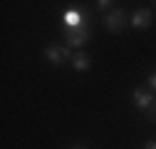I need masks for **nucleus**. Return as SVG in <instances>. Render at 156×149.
<instances>
[{"label": "nucleus", "instance_id": "2", "mask_svg": "<svg viewBox=\"0 0 156 149\" xmlns=\"http://www.w3.org/2000/svg\"><path fill=\"white\" fill-rule=\"evenodd\" d=\"M42 52H45V60H47L52 67H60L62 62H69V60H72V52H69L67 45H47Z\"/></svg>", "mask_w": 156, "mask_h": 149}, {"label": "nucleus", "instance_id": "9", "mask_svg": "<svg viewBox=\"0 0 156 149\" xmlns=\"http://www.w3.org/2000/svg\"><path fill=\"white\" fill-rule=\"evenodd\" d=\"M146 85H149V87H151V89L156 92V72H151V74H149V80H146Z\"/></svg>", "mask_w": 156, "mask_h": 149}, {"label": "nucleus", "instance_id": "1", "mask_svg": "<svg viewBox=\"0 0 156 149\" xmlns=\"http://www.w3.org/2000/svg\"><path fill=\"white\" fill-rule=\"evenodd\" d=\"M102 25H104V30L107 32H122L126 25H129V20H126V13L122 10V8H114L112 13H107L104 17H102Z\"/></svg>", "mask_w": 156, "mask_h": 149}, {"label": "nucleus", "instance_id": "12", "mask_svg": "<svg viewBox=\"0 0 156 149\" xmlns=\"http://www.w3.org/2000/svg\"><path fill=\"white\" fill-rule=\"evenodd\" d=\"M154 5H156V3H154Z\"/></svg>", "mask_w": 156, "mask_h": 149}, {"label": "nucleus", "instance_id": "8", "mask_svg": "<svg viewBox=\"0 0 156 149\" xmlns=\"http://www.w3.org/2000/svg\"><path fill=\"white\" fill-rule=\"evenodd\" d=\"M94 8L99 10V13H112L114 10V3H112V0H99V3H94Z\"/></svg>", "mask_w": 156, "mask_h": 149}, {"label": "nucleus", "instance_id": "7", "mask_svg": "<svg viewBox=\"0 0 156 149\" xmlns=\"http://www.w3.org/2000/svg\"><path fill=\"white\" fill-rule=\"evenodd\" d=\"M69 67H72L74 72H87V70L92 67V57H89L87 52H74L72 60H69Z\"/></svg>", "mask_w": 156, "mask_h": 149}, {"label": "nucleus", "instance_id": "11", "mask_svg": "<svg viewBox=\"0 0 156 149\" xmlns=\"http://www.w3.org/2000/svg\"><path fill=\"white\" fill-rule=\"evenodd\" d=\"M72 149H82V147H72Z\"/></svg>", "mask_w": 156, "mask_h": 149}, {"label": "nucleus", "instance_id": "6", "mask_svg": "<svg viewBox=\"0 0 156 149\" xmlns=\"http://www.w3.org/2000/svg\"><path fill=\"white\" fill-rule=\"evenodd\" d=\"M82 25H84L82 13L77 10V8H69V10L65 13V30H80Z\"/></svg>", "mask_w": 156, "mask_h": 149}, {"label": "nucleus", "instance_id": "3", "mask_svg": "<svg viewBox=\"0 0 156 149\" xmlns=\"http://www.w3.org/2000/svg\"><path fill=\"white\" fill-rule=\"evenodd\" d=\"M151 25H154V13L149 8L134 10V15L129 17V27H134V30H149Z\"/></svg>", "mask_w": 156, "mask_h": 149}, {"label": "nucleus", "instance_id": "5", "mask_svg": "<svg viewBox=\"0 0 156 149\" xmlns=\"http://www.w3.org/2000/svg\"><path fill=\"white\" fill-rule=\"evenodd\" d=\"M131 102H134V107H139L141 112H149L154 107L156 97L151 95V92H146V89H134L131 92Z\"/></svg>", "mask_w": 156, "mask_h": 149}, {"label": "nucleus", "instance_id": "4", "mask_svg": "<svg viewBox=\"0 0 156 149\" xmlns=\"http://www.w3.org/2000/svg\"><path fill=\"white\" fill-rule=\"evenodd\" d=\"M89 35H92L89 25H82L80 30H65V42L69 47H84L87 40H89Z\"/></svg>", "mask_w": 156, "mask_h": 149}, {"label": "nucleus", "instance_id": "10", "mask_svg": "<svg viewBox=\"0 0 156 149\" xmlns=\"http://www.w3.org/2000/svg\"><path fill=\"white\" fill-rule=\"evenodd\" d=\"M141 149H156V142H146V144H144Z\"/></svg>", "mask_w": 156, "mask_h": 149}]
</instances>
